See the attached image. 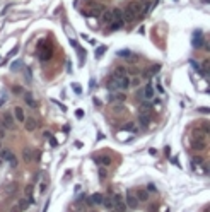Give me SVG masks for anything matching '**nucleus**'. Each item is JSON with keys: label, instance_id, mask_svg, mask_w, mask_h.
I'll return each instance as SVG.
<instances>
[{"label": "nucleus", "instance_id": "obj_21", "mask_svg": "<svg viewBox=\"0 0 210 212\" xmlns=\"http://www.w3.org/2000/svg\"><path fill=\"white\" fill-rule=\"evenodd\" d=\"M150 109H152V104L149 103V101H143V103H142V109H140V111H150Z\"/></svg>", "mask_w": 210, "mask_h": 212}, {"label": "nucleus", "instance_id": "obj_8", "mask_svg": "<svg viewBox=\"0 0 210 212\" xmlns=\"http://www.w3.org/2000/svg\"><path fill=\"white\" fill-rule=\"evenodd\" d=\"M0 157L4 161H9L12 166H15V156L9 151V149H4V151H0Z\"/></svg>", "mask_w": 210, "mask_h": 212}, {"label": "nucleus", "instance_id": "obj_27", "mask_svg": "<svg viewBox=\"0 0 210 212\" xmlns=\"http://www.w3.org/2000/svg\"><path fill=\"white\" fill-rule=\"evenodd\" d=\"M103 53H104V48H101V50H97V53H96V57L99 58L101 55H103Z\"/></svg>", "mask_w": 210, "mask_h": 212}, {"label": "nucleus", "instance_id": "obj_11", "mask_svg": "<svg viewBox=\"0 0 210 212\" xmlns=\"http://www.w3.org/2000/svg\"><path fill=\"white\" fill-rule=\"evenodd\" d=\"M101 19H103V22L111 24V22H113V10H106V9H103V12H101Z\"/></svg>", "mask_w": 210, "mask_h": 212}, {"label": "nucleus", "instance_id": "obj_16", "mask_svg": "<svg viewBox=\"0 0 210 212\" xmlns=\"http://www.w3.org/2000/svg\"><path fill=\"white\" fill-rule=\"evenodd\" d=\"M111 101H125L126 99V94L125 93H111Z\"/></svg>", "mask_w": 210, "mask_h": 212}, {"label": "nucleus", "instance_id": "obj_19", "mask_svg": "<svg viewBox=\"0 0 210 212\" xmlns=\"http://www.w3.org/2000/svg\"><path fill=\"white\" fill-rule=\"evenodd\" d=\"M111 202H113V207L120 205V204H123V195L121 193H115V197L111 198Z\"/></svg>", "mask_w": 210, "mask_h": 212}, {"label": "nucleus", "instance_id": "obj_3", "mask_svg": "<svg viewBox=\"0 0 210 212\" xmlns=\"http://www.w3.org/2000/svg\"><path fill=\"white\" fill-rule=\"evenodd\" d=\"M207 147V139H205V133L202 132H196L193 135V142H191V149L195 151H203Z\"/></svg>", "mask_w": 210, "mask_h": 212}, {"label": "nucleus", "instance_id": "obj_18", "mask_svg": "<svg viewBox=\"0 0 210 212\" xmlns=\"http://www.w3.org/2000/svg\"><path fill=\"white\" fill-rule=\"evenodd\" d=\"M51 55H53L51 48L48 46L46 50H43V52L39 53V58H41V60H50V58H51Z\"/></svg>", "mask_w": 210, "mask_h": 212}, {"label": "nucleus", "instance_id": "obj_15", "mask_svg": "<svg viewBox=\"0 0 210 212\" xmlns=\"http://www.w3.org/2000/svg\"><path fill=\"white\" fill-rule=\"evenodd\" d=\"M89 200H91L92 205H101L103 204V195L101 193H92L91 197H89Z\"/></svg>", "mask_w": 210, "mask_h": 212}, {"label": "nucleus", "instance_id": "obj_5", "mask_svg": "<svg viewBox=\"0 0 210 212\" xmlns=\"http://www.w3.org/2000/svg\"><path fill=\"white\" fill-rule=\"evenodd\" d=\"M123 202H125V205H126L128 209H137L139 207V198L135 197L133 192H126V197L123 198Z\"/></svg>", "mask_w": 210, "mask_h": 212}, {"label": "nucleus", "instance_id": "obj_33", "mask_svg": "<svg viewBox=\"0 0 210 212\" xmlns=\"http://www.w3.org/2000/svg\"><path fill=\"white\" fill-rule=\"evenodd\" d=\"M0 151H2V142H0Z\"/></svg>", "mask_w": 210, "mask_h": 212}, {"label": "nucleus", "instance_id": "obj_23", "mask_svg": "<svg viewBox=\"0 0 210 212\" xmlns=\"http://www.w3.org/2000/svg\"><path fill=\"white\" fill-rule=\"evenodd\" d=\"M24 193H26V197H33V187H31V185H28V187H26V190H24Z\"/></svg>", "mask_w": 210, "mask_h": 212}, {"label": "nucleus", "instance_id": "obj_13", "mask_svg": "<svg viewBox=\"0 0 210 212\" xmlns=\"http://www.w3.org/2000/svg\"><path fill=\"white\" fill-rule=\"evenodd\" d=\"M14 118L17 120V122H24V120H26V115H24V109L21 108V106H15V109H14Z\"/></svg>", "mask_w": 210, "mask_h": 212}, {"label": "nucleus", "instance_id": "obj_1", "mask_svg": "<svg viewBox=\"0 0 210 212\" xmlns=\"http://www.w3.org/2000/svg\"><path fill=\"white\" fill-rule=\"evenodd\" d=\"M130 77L128 76H113L110 80H108V91L110 93H116V91H126L130 87Z\"/></svg>", "mask_w": 210, "mask_h": 212}, {"label": "nucleus", "instance_id": "obj_28", "mask_svg": "<svg viewBox=\"0 0 210 212\" xmlns=\"http://www.w3.org/2000/svg\"><path fill=\"white\" fill-rule=\"evenodd\" d=\"M2 103H5V94L0 96V108H2Z\"/></svg>", "mask_w": 210, "mask_h": 212}, {"label": "nucleus", "instance_id": "obj_12", "mask_svg": "<svg viewBox=\"0 0 210 212\" xmlns=\"http://www.w3.org/2000/svg\"><path fill=\"white\" fill-rule=\"evenodd\" d=\"M96 163L99 166H111L113 159H111L110 156H99V157H96Z\"/></svg>", "mask_w": 210, "mask_h": 212}, {"label": "nucleus", "instance_id": "obj_25", "mask_svg": "<svg viewBox=\"0 0 210 212\" xmlns=\"http://www.w3.org/2000/svg\"><path fill=\"white\" fill-rule=\"evenodd\" d=\"M28 205H29L28 200H19V209H21V210H22V209H26Z\"/></svg>", "mask_w": 210, "mask_h": 212}, {"label": "nucleus", "instance_id": "obj_4", "mask_svg": "<svg viewBox=\"0 0 210 212\" xmlns=\"http://www.w3.org/2000/svg\"><path fill=\"white\" fill-rule=\"evenodd\" d=\"M137 96H139L140 99H143V101H150V99L154 98V86L147 84L143 89H140L139 93H137Z\"/></svg>", "mask_w": 210, "mask_h": 212}, {"label": "nucleus", "instance_id": "obj_31", "mask_svg": "<svg viewBox=\"0 0 210 212\" xmlns=\"http://www.w3.org/2000/svg\"><path fill=\"white\" fill-rule=\"evenodd\" d=\"M10 212H21V209L19 207H12V209H10Z\"/></svg>", "mask_w": 210, "mask_h": 212}, {"label": "nucleus", "instance_id": "obj_2", "mask_svg": "<svg viewBox=\"0 0 210 212\" xmlns=\"http://www.w3.org/2000/svg\"><path fill=\"white\" fill-rule=\"evenodd\" d=\"M142 10H143V7H142V4H140V2H130V4L126 5V9H125L123 19L133 21L135 17H140Z\"/></svg>", "mask_w": 210, "mask_h": 212}, {"label": "nucleus", "instance_id": "obj_10", "mask_svg": "<svg viewBox=\"0 0 210 212\" xmlns=\"http://www.w3.org/2000/svg\"><path fill=\"white\" fill-rule=\"evenodd\" d=\"M135 197L139 198V202H147L149 197H150V193H149L145 188H139L137 192H135Z\"/></svg>", "mask_w": 210, "mask_h": 212}, {"label": "nucleus", "instance_id": "obj_14", "mask_svg": "<svg viewBox=\"0 0 210 212\" xmlns=\"http://www.w3.org/2000/svg\"><path fill=\"white\" fill-rule=\"evenodd\" d=\"M22 159L26 161V163H31V161H34V151H31V149H24L22 151Z\"/></svg>", "mask_w": 210, "mask_h": 212}, {"label": "nucleus", "instance_id": "obj_20", "mask_svg": "<svg viewBox=\"0 0 210 212\" xmlns=\"http://www.w3.org/2000/svg\"><path fill=\"white\" fill-rule=\"evenodd\" d=\"M101 205H104L106 209H113V202H111V198H104L103 197V204Z\"/></svg>", "mask_w": 210, "mask_h": 212}, {"label": "nucleus", "instance_id": "obj_7", "mask_svg": "<svg viewBox=\"0 0 210 212\" xmlns=\"http://www.w3.org/2000/svg\"><path fill=\"white\" fill-rule=\"evenodd\" d=\"M2 127L4 128H7V130H14L15 128V120L12 118V115H5L4 116V120H2Z\"/></svg>", "mask_w": 210, "mask_h": 212}, {"label": "nucleus", "instance_id": "obj_24", "mask_svg": "<svg viewBox=\"0 0 210 212\" xmlns=\"http://www.w3.org/2000/svg\"><path fill=\"white\" fill-rule=\"evenodd\" d=\"M145 190H147V192L149 193H156V192H157V188H156V185H152V183H150V185H147V188H145Z\"/></svg>", "mask_w": 210, "mask_h": 212}, {"label": "nucleus", "instance_id": "obj_6", "mask_svg": "<svg viewBox=\"0 0 210 212\" xmlns=\"http://www.w3.org/2000/svg\"><path fill=\"white\" fill-rule=\"evenodd\" d=\"M150 120H152L150 111H140V113H139V123H140V127L147 128L149 125H150Z\"/></svg>", "mask_w": 210, "mask_h": 212}, {"label": "nucleus", "instance_id": "obj_32", "mask_svg": "<svg viewBox=\"0 0 210 212\" xmlns=\"http://www.w3.org/2000/svg\"><path fill=\"white\" fill-rule=\"evenodd\" d=\"M74 89H75L77 93H80V86H79V84H75V86H74Z\"/></svg>", "mask_w": 210, "mask_h": 212}, {"label": "nucleus", "instance_id": "obj_22", "mask_svg": "<svg viewBox=\"0 0 210 212\" xmlns=\"http://www.w3.org/2000/svg\"><path fill=\"white\" fill-rule=\"evenodd\" d=\"M115 76H126V69L125 67H118L115 70Z\"/></svg>", "mask_w": 210, "mask_h": 212}, {"label": "nucleus", "instance_id": "obj_9", "mask_svg": "<svg viewBox=\"0 0 210 212\" xmlns=\"http://www.w3.org/2000/svg\"><path fill=\"white\" fill-rule=\"evenodd\" d=\"M24 123H26V130H28V132H34V130L38 128V120H36V118H26Z\"/></svg>", "mask_w": 210, "mask_h": 212}, {"label": "nucleus", "instance_id": "obj_17", "mask_svg": "<svg viewBox=\"0 0 210 212\" xmlns=\"http://www.w3.org/2000/svg\"><path fill=\"white\" fill-rule=\"evenodd\" d=\"M26 103H28L31 108H38V101L33 98V94H31V93H28V94H26Z\"/></svg>", "mask_w": 210, "mask_h": 212}, {"label": "nucleus", "instance_id": "obj_29", "mask_svg": "<svg viewBox=\"0 0 210 212\" xmlns=\"http://www.w3.org/2000/svg\"><path fill=\"white\" fill-rule=\"evenodd\" d=\"M2 137H5V128L4 127L0 128V139H2Z\"/></svg>", "mask_w": 210, "mask_h": 212}, {"label": "nucleus", "instance_id": "obj_30", "mask_svg": "<svg viewBox=\"0 0 210 212\" xmlns=\"http://www.w3.org/2000/svg\"><path fill=\"white\" fill-rule=\"evenodd\" d=\"M50 144H51L53 147H57V140H55V139H50Z\"/></svg>", "mask_w": 210, "mask_h": 212}, {"label": "nucleus", "instance_id": "obj_26", "mask_svg": "<svg viewBox=\"0 0 210 212\" xmlns=\"http://www.w3.org/2000/svg\"><path fill=\"white\" fill-rule=\"evenodd\" d=\"M106 176H108V173H106V170H104V168H99V178H101V180H104Z\"/></svg>", "mask_w": 210, "mask_h": 212}]
</instances>
